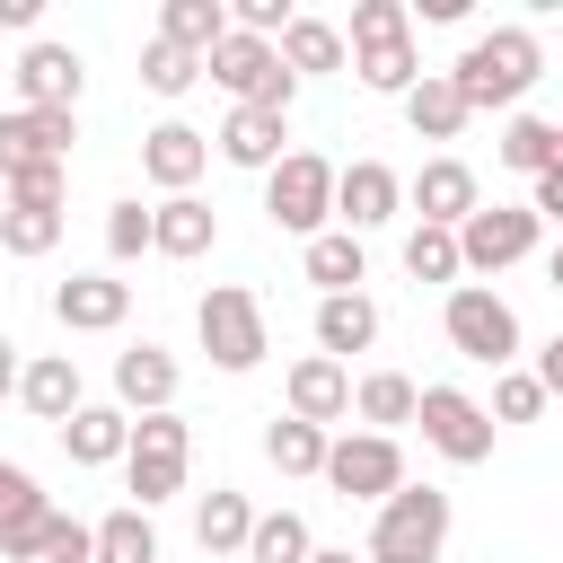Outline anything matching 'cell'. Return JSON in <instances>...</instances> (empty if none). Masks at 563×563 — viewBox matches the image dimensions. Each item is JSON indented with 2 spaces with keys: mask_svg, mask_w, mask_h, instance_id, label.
<instances>
[{
  "mask_svg": "<svg viewBox=\"0 0 563 563\" xmlns=\"http://www.w3.org/2000/svg\"><path fill=\"white\" fill-rule=\"evenodd\" d=\"M545 79V44L537 26H484L466 35V53L449 62V88L466 97V114H519V97Z\"/></svg>",
  "mask_w": 563,
  "mask_h": 563,
  "instance_id": "6da1fadb",
  "label": "cell"
},
{
  "mask_svg": "<svg viewBox=\"0 0 563 563\" xmlns=\"http://www.w3.org/2000/svg\"><path fill=\"white\" fill-rule=\"evenodd\" d=\"M449 528H457V510H449L440 484H396L378 501V519H369L361 563H440L449 554Z\"/></svg>",
  "mask_w": 563,
  "mask_h": 563,
  "instance_id": "7a4b0ae2",
  "label": "cell"
},
{
  "mask_svg": "<svg viewBox=\"0 0 563 563\" xmlns=\"http://www.w3.org/2000/svg\"><path fill=\"white\" fill-rule=\"evenodd\" d=\"M440 325H449V352L457 361H475V369H519V308L493 290V282H457L449 299H440Z\"/></svg>",
  "mask_w": 563,
  "mask_h": 563,
  "instance_id": "3957f363",
  "label": "cell"
},
{
  "mask_svg": "<svg viewBox=\"0 0 563 563\" xmlns=\"http://www.w3.org/2000/svg\"><path fill=\"white\" fill-rule=\"evenodd\" d=\"M194 334H202L211 369H229V378H246V369L273 352V334H264V299H255L246 282H211L202 308H194Z\"/></svg>",
  "mask_w": 563,
  "mask_h": 563,
  "instance_id": "277c9868",
  "label": "cell"
},
{
  "mask_svg": "<svg viewBox=\"0 0 563 563\" xmlns=\"http://www.w3.org/2000/svg\"><path fill=\"white\" fill-rule=\"evenodd\" d=\"M185 466H194L185 413H141V422H132V449H123V493H132V510L176 501V493H185Z\"/></svg>",
  "mask_w": 563,
  "mask_h": 563,
  "instance_id": "5b68a950",
  "label": "cell"
},
{
  "mask_svg": "<svg viewBox=\"0 0 563 563\" xmlns=\"http://www.w3.org/2000/svg\"><path fill=\"white\" fill-rule=\"evenodd\" d=\"M202 70H211L238 106H264V114H290V97H299V79L282 70V53H273L264 35H238V26L202 53Z\"/></svg>",
  "mask_w": 563,
  "mask_h": 563,
  "instance_id": "8992f818",
  "label": "cell"
},
{
  "mask_svg": "<svg viewBox=\"0 0 563 563\" xmlns=\"http://www.w3.org/2000/svg\"><path fill=\"white\" fill-rule=\"evenodd\" d=\"M264 220L290 229V238H325V220H334V158L290 150V158L264 176Z\"/></svg>",
  "mask_w": 563,
  "mask_h": 563,
  "instance_id": "52a82bcc",
  "label": "cell"
},
{
  "mask_svg": "<svg viewBox=\"0 0 563 563\" xmlns=\"http://www.w3.org/2000/svg\"><path fill=\"white\" fill-rule=\"evenodd\" d=\"M537 255V211L528 202H475L457 220V264L466 273H510Z\"/></svg>",
  "mask_w": 563,
  "mask_h": 563,
  "instance_id": "ba28073f",
  "label": "cell"
},
{
  "mask_svg": "<svg viewBox=\"0 0 563 563\" xmlns=\"http://www.w3.org/2000/svg\"><path fill=\"white\" fill-rule=\"evenodd\" d=\"M325 484L343 493V501H387L396 484H405V449L387 440V431H343V440H325Z\"/></svg>",
  "mask_w": 563,
  "mask_h": 563,
  "instance_id": "9c48e42d",
  "label": "cell"
},
{
  "mask_svg": "<svg viewBox=\"0 0 563 563\" xmlns=\"http://www.w3.org/2000/svg\"><path fill=\"white\" fill-rule=\"evenodd\" d=\"M413 422H422V440H431L449 466H484V457H493V413H484L466 387H422Z\"/></svg>",
  "mask_w": 563,
  "mask_h": 563,
  "instance_id": "30bf717a",
  "label": "cell"
},
{
  "mask_svg": "<svg viewBox=\"0 0 563 563\" xmlns=\"http://www.w3.org/2000/svg\"><path fill=\"white\" fill-rule=\"evenodd\" d=\"M9 79H18V106H35V114H70L79 88H88V62H79V44L35 35V44L9 62Z\"/></svg>",
  "mask_w": 563,
  "mask_h": 563,
  "instance_id": "8fae6325",
  "label": "cell"
},
{
  "mask_svg": "<svg viewBox=\"0 0 563 563\" xmlns=\"http://www.w3.org/2000/svg\"><path fill=\"white\" fill-rule=\"evenodd\" d=\"M396 211H405V176H396L387 158H352V167H334V220H343L352 238L387 229Z\"/></svg>",
  "mask_w": 563,
  "mask_h": 563,
  "instance_id": "7c38bea8",
  "label": "cell"
},
{
  "mask_svg": "<svg viewBox=\"0 0 563 563\" xmlns=\"http://www.w3.org/2000/svg\"><path fill=\"white\" fill-rule=\"evenodd\" d=\"M282 413H290V422L334 431V422L352 413V369H343V361H325V352H299V361H290V378H282Z\"/></svg>",
  "mask_w": 563,
  "mask_h": 563,
  "instance_id": "4fadbf2b",
  "label": "cell"
},
{
  "mask_svg": "<svg viewBox=\"0 0 563 563\" xmlns=\"http://www.w3.org/2000/svg\"><path fill=\"white\" fill-rule=\"evenodd\" d=\"M132 317V282H114V273H70V282H53V325L62 334H114Z\"/></svg>",
  "mask_w": 563,
  "mask_h": 563,
  "instance_id": "5bb4252c",
  "label": "cell"
},
{
  "mask_svg": "<svg viewBox=\"0 0 563 563\" xmlns=\"http://www.w3.org/2000/svg\"><path fill=\"white\" fill-rule=\"evenodd\" d=\"M282 141H290V114H264V106H229L220 132H211V150H220L229 167H246V176H273V167L290 158Z\"/></svg>",
  "mask_w": 563,
  "mask_h": 563,
  "instance_id": "9a60e30c",
  "label": "cell"
},
{
  "mask_svg": "<svg viewBox=\"0 0 563 563\" xmlns=\"http://www.w3.org/2000/svg\"><path fill=\"white\" fill-rule=\"evenodd\" d=\"M211 167V132H194V123H150L141 132V176L158 185V194H194V176Z\"/></svg>",
  "mask_w": 563,
  "mask_h": 563,
  "instance_id": "2e32d148",
  "label": "cell"
},
{
  "mask_svg": "<svg viewBox=\"0 0 563 563\" xmlns=\"http://www.w3.org/2000/svg\"><path fill=\"white\" fill-rule=\"evenodd\" d=\"M176 352L167 343H132V352H114V405L141 422V413H176Z\"/></svg>",
  "mask_w": 563,
  "mask_h": 563,
  "instance_id": "e0dca14e",
  "label": "cell"
},
{
  "mask_svg": "<svg viewBox=\"0 0 563 563\" xmlns=\"http://www.w3.org/2000/svg\"><path fill=\"white\" fill-rule=\"evenodd\" d=\"M405 202L422 211V229H457L484 194H475V167H466V158H422V167L405 176Z\"/></svg>",
  "mask_w": 563,
  "mask_h": 563,
  "instance_id": "ac0fdd59",
  "label": "cell"
},
{
  "mask_svg": "<svg viewBox=\"0 0 563 563\" xmlns=\"http://www.w3.org/2000/svg\"><path fill=\"white\" fill-rule=\"evenodd\" d=\"M211 246H220V211H211L202 194H167V202H150V255L194 264V255H211Z\"/></svg>",
  "mask_w": 563,
  "mask_h": 563,
  "instance_id": "d6986e66",
  "label": "cell"
},
{
  "mask_svg": "<svg viewBox=\"0 0 563 563\" xmlns=\"http://www.w3.org/2000/svg\"><path fill=\"white\" fill-rule=\"evenodd\" d=\"M70 141H79L70 114L9 106V114H0V176H18V167H35V158H62V167H70Z\"/></svg>",
  "mask_w": 563,
  "mask_h": 563,
  "instance_id": "ffe728a7",
  "label": "cell"
},
{
  "mask_svg": "<svg viewBox=\"0 0 563 563\" xmlns=\"http://www.w3.org/2000/svg\"><path fill=\"white\" fill-rule=\"evenodd\" d=\"M18 405H26L35 422H53V431H62V422L88 405V387H79V361H70V352H35V361H26V378H18Z\"/></svg>",
  "mask_w": 563,
  "mask_h": 563,
  "instance_id": "44dd1931",
  "label": "cell"
},
{
  "mask_svg": "<svg viewBox=\"0 0 563 563\" xmlns=\"http://www.w3.org/2000/svg\"><path fill=\"white\" fill-rule=\"evenodd\" d=\"M53 440H62L70 466H114V457L132 449V413H123V405H79Z\"/></svg>",
  "mask_w": 563,
  "mask_h": 563,
  "instance_id": "7402d4cb",
  "label": "cell"
},
{
  "mask_svg": "<svg viewBox=\"0 0 563 563\" xmlns=\"http://www.w3.org/2000/svg\"><path fill=\"white\" fill-rule=\"evenodd\" d=\"M378 343V299L369 290H343V299H317V352L325 361H352Z\"/></svg>",
  "mask_w": 563,
  "mask_h": 563,
  "instance_id": "603a6c76",
  "label": "cell"
},
{
  "mask_svg": "<svg viewBox=\"0 0 563 563\" xmlns=\"http://www.w3.org/2000/svg\"><path fill=\"white\" fill-rule=\"evenodd\" d=\"M405 123H413V141H457L475 114H466V97L449 88V70H422V79L405 88Z\"/></svg>",
  "mask_w": 563,
  "mask_h": 563,
  "instance_id": "cb8c5ba5",
  "label": "cell"
},
{
  "mask_svg": "<svg viewBox=\"0 0 563 563\" xmlns=\"http://www.w3.org/2000/svg\"><path fill=\"white\" fill-rule=\"evenodd\" d=\"M299 273L317 282V299H343V290H361V282H369V255H361V238H352V229H325V238H308Z\"/></svg>",
  "mask_w": 563,
  "mask_h": 563,
  "instance_id": "d4e9b609",
  "label": "cell"
},
{
  "mask_svg": "<svg viewBox=\"0 0 563 563\" xmlns=\"http://www.w3.org/2000/svg\"><path fill=\"white\" fill-rule=\"evenodd\" d=\"M246 528H255V501H246L238 484H211V493L194 501V545H202V554H246Z\"/></svg>",
  "mask_w": 563,
  "mask_h": 563,
  "instance_id": "484cf974",
  "label": "cell"
},
{
  "mask_svg": "<svg viewBox=\"0 0 563 563\" xmlns=\"http://www.w3.org/2000/svg\"><path fill=\"white\" fill-rule=\"evenodd\" d=\"M273 53H282L290 79H317V70H343V62H352V53H343V26H325V18H290V26L273 35Z\"/></svg>",
  "mask_w": 563,
  "mask_h": 563,
  "instance_id": "4316f807",
  "label": "cell"
},
{
  "mask_svg": "<svg viewBox=\"0 0 563 563\" xmlns=\"http://www.w3.org/2000/svg\"><path fill=\"white\" fill-rule=\"evenodd\" d=\"M493 158H501L510 176H528V185H537V176L563 158V123H545V114H510V123H501V141H493Z\"/></svg>",
  "mask_w": 563,
  "mask_h": 563,
  "instance_id": "83f0119b",
  "label": "cell"
},
{
  "mask_svg": "<svg viewBox=\"0 0 563 563\" xmlns=\"http://www.w3.org/2000/svg\"><path fill=\"white\" fill-rule=\"evenodd\" d=\"M88 563H158V528H150V510H106L97 528H88Z\"/></svg>",
  "mask_w": 563,
  "mask_h": 563,
  "instance_id": "f1b7e54d",
  "label": "cell"
},
{
  "mask_svg": "<svg viewBox=\"0 0 563 563\" xmlns=\"http://www.w3.org/2000/svg\"><path fill=\"white\" fill-rule=\"evenodd\" d=\"M352 79H361L369 97H405V88L422 79V53H413V35H387V44H361V53H352Z\"/></svg>",
  "mask_w": 563,
  "mask_h": 563,
  "instance_id": "f546056e",
  "label": "cell"
},
{
  "mask_svg": "<svg viewBox=\"0 0 563 563\" xmlns=\"http://www.w3.org/2000/svg\"><path fill=\"white\" fill-rule=\"evenodd\" d=\"M413 405H422V387H413L405 369H369V378L352 387V413H361L369 431H387V440H396V422H413Z\"/></svg>",
  "mask_w": 563,
  "mask_h": 563,
  "instance_id": "4dcf8cb0",
  "label": "cell"
},
{
  "mask_svg": "<svg viewBox=\"0 0 563 563\" xmlns=\"http://www.w3.org/2000/svg\"><path fill=\"white\" fill-rule=\"evenodd\" d=\"M158 35L185 53H211L229 35V0H158Z\"/></svg>",
  "mask_w": 563,
  "mask_h": 563,
  "instance_id": "1f68e13d",
  "label": "cell"
},
{
  "mask_svg": "<svg viewBox=\"0 0 563 563\" xmlns=\"http://www.w3.org/2000/svg\"><path fill=\"white\" fill-rule=\"evenodd\" d=\"M53 246H62V211H53V202H9V211H0V255L35 264V255H53Z\"/></svg>",
  "mask_w": 563,
  "mask_h": 563,
  "instance_id": "d6a6232c",
  "label": "cell"
},
{
  "mask_svg": "<svg viewBox=\"0 0 563 563\" xmlns=\"http://www.w3.org/2000/svg\"><path fill=\"white\" fill-rule=\"evenodd\" d=\"M325 440H334V431L290 422V413H273V422H264V457H273L282 475H325Z\"/></svg>",
  "mask_w": 563,
  "mask_h": 563,
  "instance_id": "836d02e7",
  "label": "cell"
},
{
  "mask_svg": "<svg viewBox=\"0 0 563 563\" xmlns=\"http://www.w3.org/2000/svg\"><path fill=\"white\" fill-rule=\"evenodd\" d=\"M308 554H317V537H308L299 510H255V528H246V563H308Z\"/></svg>",
  "mask_w": 563,
  "mask_h": 563,
  "instance_id": "e575fe53",
  "label": "cell"
},
{
  "mask_svg": "<svg viewBox=\"0 0 563 563\" xmlns=\"http://www.w3.org/2000/svg\"><path fill=\"white\" fill-rule=\"evenodd\" d=\"M70 528H79V519L44 501V510H26V519H9V528H0V563H44V554H53Z\"/></svg>",
  "mask_w": 563,
  "mask_h": 563,
  "instance_id": "d590c367",
  "label": "cell"
},
{
  "mask_svg": "<svg viewBox=\"0 0 563 563\" xmlns=\"http://www.w3.org/2000/svg\"><path fill=\"white\" fill-rule=\"evenodd\" d=\"M194 79H202V53H185V44H167V35L141 44V88H150V97H185Z\"/></svg>",
  "mask_w": 563,
  "mask_h": 563,
  "instance_id": "8d00e7d4",
  "label": "cell"
},
{
  "mask_svg": "<svg viewBox=\"0 0 563 563\" xmlns=\"http://www.w3.org/2000/svg\"><path fill=\"white\" fill-rule=\"evenodd\" d=\"M405 273L457 290V273H466V264H457V229H422V220H413V229H405Z\"/></svg>",
  "mask_w": 563,
  "mask_h": 563,
  "instance_id": "74e56055",
  "label": "cell"
},
{
  "mask_svg": "<svg viewBox=\"0 0 563 563\" xmlns=\"http://www.w3.org/2000/svg\"><path fill=\"white\" fill-rule=\"evenodd\" d=\"M387 35H413V9H405V0H352L343 53H361V44H387Z\"/></svg>",
  "mask_w": 563,
  "mask_h": 563,
  "instance_id": "f35d334b",
  "label": "cell"
},
{
  "mask_svg": "<svg viewBox=\"0 0 563 563\" xmlns=\"http://www.w3.org/2000/svg\"><path fill=\"white\" fill-rule=\"evenodd\" d=\"M545 405H554V396L537 387V369H501V378H493V405H484V413H493V431H501V422H537Z\"/></svg>",
  "mask_w": 563,
  "mask_h": 563,
  "instance_id": "ab89813d",
  "label": "cell"
},
{
  "mask_svg": "<svg viewBox=\"0 0 563 563\" xmlns=\"http://www.w3.org/2000/svg\"><path fill=\"white\" fill-rule=\"evenodd\" d=\"M106 255L114 264H132V255H150V202H106Z\"/></svg>",
  "mask_w": 563,
  "mask_h": 563,
  "instance_id": "60d3db41",
  "label": "cell"
},
{
  "mask_svg": "<svg viewBox=\"0 0 563 563\" xmlns=\"http://www.w3.org/2000/svg\"><path fill=\"white\" fill-rule=\"evenodd\" d=\"M0 194H9V202H53V211H62V194H70V167H62V158H35V167L0 176Z\"/></svg>",
  "mask_w": 563,
  "mask_h": 563,
  "instance_id": "b9f144b4",
  "label": "cell"
},
{
  "mask_svg": "<svg viewBox=\"0 0 563 563\" xmlns=\"http://www.w3.org/2000/svg\"><path fill=\"white\" fill-rule=\"evenodd\" d=\"M26 510H44V493H35V475H26L18 457H0V528L26 519Z\"/></svg>",
  "mask_w": 563,
  "mask_h": 563,
  "instance_id": "7bdbcfd3",
  "label": "cell"
},
{
  "mask_svg": "<svg viewBox=\"0 0 563 563\" xmlns=\"http://www.w3.org/2000/svg\"><path fill=\"white\" fill-rule=\"evenodd\" d=\"M528 211H537V229H545V220L563 229V158H554V167H545V176L528 185Z\"/></svg>",
  "mask_w": 563,
  "mask_h": 563,
  "instance_id": "ee69618b",
  "label": "cell"
},
{
  "mask_svg": "<svg viewBox=\"0 0 563 563\" xmlns=\"http://www.w3.org/2000/svg\"><path fill=\"white\" fill-rule=\"evenodd\" d=\"M35 18H44V0H0V35H26L35 44Z\"/></svg>",
  "mask_w": 563,
  "mask_h": 563,
  "instance_id": "f6af8a7d",
  "label": "cell"
},
{
  "mask_svg": "<svg viewBox=\"0 0 563 563\" xmlns=\"http://www.w3.org/2000/svg\"><path fill=\"white\" fill-rule=\"evenodd\" d=\"M537 387H545V396H563V334L537 352Z\"/></svg>",
  "mask_w": 563,
  "mask_h": 563,
  "instance_id": "bcb514c9",
  "label": "cell"
},
{
  "mask_svg": "<svg viewBox=\"0 0 563 563\" xmlns=\"http://www.w3.org/2000/svg\"><path fill=\"white\" fill-rule=\"evenodd\" d=\"M18 378H26V361H18V343L0 334V396H18Z\"/></svg>",
  "mask_w": 563,
  "mask_h": 563,
  "instance_id": "7dc6e473",
  "label": "cell"
},
{
  "mask_svg": "<svg viewBox=\"0 0 563 563\" xmlns=\"http://www.w3.org/2000/svg\"><path fill=\"white\" fill-rule=\"evenodd\" d=\"M44 563H88V528H70V537H62V545H53Z\"/></svg>",
  "mask_w": 563,
  "mask_h": 563,
  "instance_id": "c3c4849f",
  "label": "cell"
},
{
  "mask_svg": "<svg viewBox=\"0 0 563 563\" xmlns=\"http://www.w3.org/2000/svg\"><path fill=\"white\" fill-rule=\"evenodd\" d=\"M308 563H361V554H352V545H317Z\"/></svg>",
  "mask_w": 563,
  "mask_h": 563,
  "instance_id": "681fc988",
  "label": "cell"
},
{
  "mask_svg": "<svg viewBox=\"0 0 563 563\" xmlns=\"http://www.w3.org/2000/svg\"><path fill=\"white\" fill-rule=\"evenodd\" d=\"M545 282H554V290H563V238H554V255H545Z\"/></svg>",
  "mask_w": 563,
  "mask_h": 563,
  "instance_id": "f907efd6",
  "label": "cell"
},
{
  "mask_svg": "<svg viewBox=\"0 0 563 563\" xmlns=\"http://www.w3.org/2000/svg\"><path fill=\"white\" fill-rule=\"evenodd\" d=\"M0 211H9V194H0Z\"/></svg>",
  "mask_w": 563,
  "mask_h": 563,
  "instance_id": "816d5d0a",
  "label": "cell"
}]
</instances>
